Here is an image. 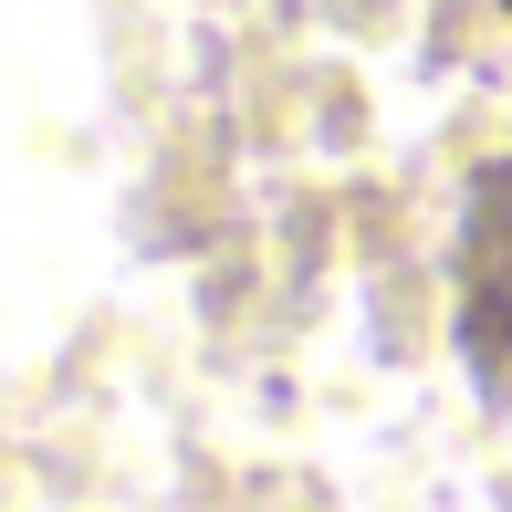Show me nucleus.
<instances>
[{"label": "nucleus", "mask_w": 512, "mask_h": 512, "mask_svg": "<svg viewBox=\"0 0 512 512\" xmlns=\"http://www.w3.org/2000/svg\"><path fill=\"white\" fill-rule=\"evenodd\" d=\"M502 11H512V0H502Z\"/></svg>", "instance_id": "2"}, {"label": "nucleus", "mask_w": 512, "mask_h": 512, "mask_svg": "<svg viewBox=\"0 0 512 512\" xmlns=\"http://www.w3.org/2000/svg\"><path fill=\"white\" fill-rule=\"evenodd\" d=\"M450 283H460V366L481 377L492 408H512V147L471 178V199H460Z\"/></svg>", "instance_id": "1"}]
</instances>
